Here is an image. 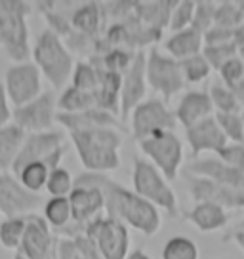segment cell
I'll return each mask as SVG.
<instances>
[{
    "instance_id": "obj_1",
    "label": "cell",
    "mask_w": 244,
    "mask_h": 259,
    "mask_svg": "<svg viewBox=\"0 0 244 259\" xmlns=\"http://www.w3.org/2000/svg\"><path fill=\"white\" fill-rule=\"evenodd\" d=\"M74 187H98L105 198V215L118 219L141 235L153 236L162 227V215L153 204L143 200L134 189L116 183L107 174L82 171L74 178Z\"/></svg>"
},
{
    "instance_id": "obj_2",
    "label": "cell",
    "mask_w": 244,
    "mask_h": 259,
    "mask_svg": "<svg viewBox=\"0 0 244 259\" xmlns=\"http://www.w3.org/2000/svg\"><path fill=\"white\" fill-rule=\"evenodd\" d=\"M71 145L90 174H109L120 168L122 132L113 128H92L69 132Z\"/></svg>"
},
{
    "instance_id": "obj_3",
    "label": "cell",
    "mask_w": 244,
    "mask_h": 259,
    "mask_svg": "<svg viewBox=\"0 0 244 259\" xmlns=\"http://www.w3.org/2000/svg\"><path fill=\"white\" fill-rule=\"evenodd\" d=\"M33 8L27 0H0V50L12 63H25L31 57L27 17Z\"/></svg>"
},
{
    "instance_id": "obj_4",
    "label": "cell",
    "mask_w": 244,
    "mask_h": 259,
    "mask_svg": "<svg viewBox=\"0 0 244 259\" xmlns=\"http://www.w3.org/2000/svg\"><path fill=\"white\" fill-rule=\"evenodd\" d=\"M31 57L33 63L38 67L42 78H46L52 88H67V82L73 76L76 61L63 38H59L54 31L44 29L34 40Z\"/></svg>"
},
{
    "instance_id": "obj_5",
    "label": "cell",
    "mask_w": 244,
    "mask_h": 259,
    "mask_svg": "<svg viewBox=\"0 0 244 259\" xmlns=\"http://www.w3.org/2000/svg\"><path fill=\"white\" fill-rule=\"evenodd\" d=\"M132 164V189L143 200L153 204L156 210L168 213V218L181 215L176 191L170 187V181L156 170L143 156H134Z\"/></svg>"
},
{
    "instance_id": "obj_6",
    "label": "cell",
    "mask_w": 244,
    "mask_h": 259,
    "mask_svg": "<svg viewBox=\"0 0 244 259\" xmlns=\"http://www.w3.org/2000/svg\"><path fill=\"white\" fill-rule=\"evenodd\" d=\"M65 139V132H59V130H50V132H40V134H27L23 147H21V151L17 154L16 162H14L10 171L14 176H17L25 166H29L33 162H44L50 171L59 168L63 156L69 151Z\"/></svg>"
},
{
    "instance_id": "obj_7",
    "label": "cell",
    "mask_w": 244,
    "mask_h": 259,
    "mask_svg": "<svg viewBox=\"0 0 244 259\" xmlns=\"http://www.w3.org/2000/svg\"><path fill=\"white\" fill-rule=\"evenodd\" d=\"M143 158L151 162L168 181L178 179L183 168V141L176 132H156L138 143Z\"/></svg>"
},
{
    "instance_id": "obj_8",
    "label": "cell",
    "mask_w": 244,
    "mask_h": 259,
    "mask_svg": "<svg viewBox=\"0 0 244 259\" xmlns=\"http://www.w3.org/2000/svg\"><path fill=\"white\" fill-rule=\"evenodd\" d=\"M145 74L149 88L166 103L185 88V78L179 61L168 54H162L156 46L145 54Z\"/></svg>"
},
{
    "instance_id": "obj_9",
    "label": "cell",
    "mask_w": 244,
    "mask_h": 259,
    "mask_svg": "<svg viewBox=\"0 0 244 259\" xmlns=\"http://www.w3.org/2000/svg\"><path fill=\"white\" fill-rule=\"evenodd\" d=\"M128 132L136 141L153 136L156 132H176L178 120L170 105L160 97H147L130 114Z\"/></svg>"
},
{
    "instance_id": "obj_10",
    "label": "cell",
    "mask_w": 244,
    "mask_h": 259,
    "mask_svg": "<svg viewBox=\"0 0 244 259\" xmlns=\"http://www.w3.org/2000/svg\"><path fill=\"white\" fill-rule=\"evenodd\" d=\"M84 235L94 238L103 259H128L130 255V231L118 219L103 215L92 221Z\"/></svg>"
},
{
    "instance_id": "obj_11",
    "label": "cell",
    "mask_w": 244,
    "mask_h": 259,
    "mask_svg": "<svg viewBox=\"0 0 244 259\" xmlns=\"http://www.w3.org/2000/svg\"><path fill=\"white\" fill-rule=\"evenodd\" d=\"M57 116V97L54 90H44L31 103L14 107L12 122L25 134H40L54 130Z\"/></svg>"
},
{
    "instance_id": "obj_12",
    "label": "cell",
    "mask_w": 244,
    "mask_h": 259,
    "mask_svg": "<svg viewBox=\"0 0 244 259\" xmlns=\"http://www.w3.org/2000/svg\"><path fill=\"white\" fill-rule=\"evenodd\" d=\"M4 88L8 94L10 103L14 107H21L31 103L33 99L40 96L42 88V74L38 67L33 61L25 63H12L4 74Z\"/></svg>"
},
{
    "instance_id": "obj_13",
    "label": "cell",
    "mask_w": 244,
    "mask_h": 259,
    "mask_svg": "<svg viewBox=\"0 0 244 259\" xmlns=\"http://www.w3.org/2000/svg\"><path fill=\"white\" fill-rule=\"evenodd\" d=\"M42 194L29 193L12 171H0V215H31L44 206Z\"/></svg>"
},
{
    "instance_id": "obj_14",
    "label": "cell",
    "mask_w": 244,
    "mask_h": 259,
    "mask_svg": "<svg viewBox=\"0 0 244 259\" xmlns=\"http://www.w3.org/2000/svg\"><path fill=\"white\" fill-rule=\"evenodd\" d=\"M57 238L54 229L38 213L27 215V229L21 248L17 251L25 253L29 259H56Z\"/></svg>"
},
{
    "instance_id": "obj_15",
    "label": "cell",
    "mask_w": 244,
    "mask_h": 259,
    "mask_svg": "<svg viewBox=\"0 0 244 259\" xmlns=\"http://www.w3.org/2000/svg\"><path fill=\"white\" fill-rule=\"evenodd\" d=\"M147 74H145V54L138 52L132 65L122 74L120 88V120L126 124L132 111L147 99Z\"/></svg>"
},
{
    "instance_id": "obj_16",
    "label": "cell",
    "mask_w": 244,
    "mask_h": 259,
    "mask_svg": "<svg viewBox=\"0 0 244 259\" xmlns=\"http://www.w3.org/2000/svg\"><path fill=\"white\" fill-rule=\"evenodd\" d=\"M185 141L191 147L193 160L200 158V154L204 153H220L221 149L229 143L214 116H208L195 126L185 128Z\"/></svg>"
},
{
    "instance_id": "obj_17",
    "label": "cell",
    "mask_w": 244,
    "mask_h": 259,
    "mask_svg": "<svg viewBox=\"0 0 244 259\" xmlns=\"http://www.w3.org/2000/svg\"><path fill=\"white\" fill-rule=\"evenodd\" d=\"M185 176H195V178L210 179L214 183L227 187H244V171L235 170L221 162L218 156H206V158H195L183 166Z\"/></svg>"
},
{
    "instance_id": "obj_18",
    "label": "cell",
    "mask_w": 244,
    "mask_h": 259,
    "mask_svg": "<svg viewBox=\"0 0 244 259\" xmlns=\"http://www.w3.org/2000/svg\"><path fill=\"white\" fill-rule=\"evenodd\" d=\"M56 124H59L61 128H65L67 132H76V130H92V128H113L118 132H128V126L114 116L109 111H103L99 107L88 109L84 113H57Z\"/></svg>"
},
{
    "instance_id": "obj_19",
    "label": "cell",
    "mask_w": 244,
    "mask_h": 259,
    "mask_svg": "<svg viewBox=\"0 0 244 259\" xmlns=\"http://www.w3.org/2000/svg\"><path fill=\"white\" fill-rule=\"evenodd\" d=\"M107 10L103 2H80L74 4L71 12L73 32L90 40H99L101 32L107 27Z\"/></svg>"
},
{
    "instance_id": "obj_20",
    "label": "cell",
    "mask_w": 244,
    "mask_h": 259,
    "mask_svg": "<svg viewBox=\"0 0 244 259\" xmlns=\"http://www.w3.org/2000/svg\"><path fill=\"white\" fill-rule=\"evenodd\" d=\"M176 120L179 126L191 128L200 120L214 116V107H212L210 96L204 90H187L183 96L178 99L176 107Z\"/></svg>"
},
{
    "instance_id": "obj_21",
    "label": "cell",
    "mask_w": 244,
    "mask_h": 259,
    "mask_svg": "<svg viewBox=\"0 0 244 259\" xmlns=\"http://www.w3.org/2000/svg\"><path fill=\"white\" fill-rule=\"evenodd\" d=\"M183 219H187L191 225L200 233H216L229 225L231 213L223 206L214 202H195L189 210L181 211Z\"/></svg>"
},
{
    "instance_id": "obj_22",
    "label": "cell",
    "mask_w": 244,
    "mask_h": 259,
    "mask_svg": "<svg viewBox=\"0 0 244 259\" xmlns=\"http://www.w3.org/2000/svg\"><path fill=\"white\" fill-rule=\"evenodd\" d=\"M204 48V38L198 31H195L193 27L183 29L179 32H172L168 36V40L164 42V50L166 54L178 61H183L187 57L198 56L202 54Z\"/></svg>"
},
{
    "instance_id": "obj_23",
    "label": "cell",
    "mask_w": 244,
    "mask_h": 259,
    "mask_svg": "<svg viewBox=\"0 0 244 259\" xmlns=\"http://www.w3.org/2000/svg\"><path fill=\"white\" fill-rule=\"evenodd\" d=\"M27 138L23 130L14 122L0 128V171H10Z\"/></svg>"
},
{
    "instance_id": "obj_24",
    "label": "cell",
    "mask_w": 244,
    "mask_h": 259,
    "mask_svg": "<svg viewBox=\"0 0 244 259\" xmlns=\"http://www.w3.org/2000/svg\"><path fill=\"white\" fill-rule=\"evenodd\" d=\"M176 6V0L168 2H136V17L147 27H155L164 31L170 25L172 10Z\"/></svg>"
},
{
    "instance_id": "obj_25",
    "label": "cell",
    "mask_w": 244,
    "mask_h": 259,
    "mask_svg": "<svg viewBox=\"0 0 244 259\" xmlns=\"http://www.w3.org/2000/svg\"><path fill=\"white\" fill-rule=\"evenodd\" d=\"M94 107H98L96 94L74 88L71 84L63 88L61 96L57 97V113H84V111L94 109Z\"/></svg>"
},
{
    "instance_id": "obj_26",
    "label": "cell",
    "mask_w": 244,
    "mask_h": 259,
    "mask_svg": "<svg viewBox=\"0 0 244 259\" xmlns=\"http://www.w3.org/2000/svg\"><path fill=\"white\" fill-rule=\"evenodd\" d=\"M42 218L46 219L54 233H59L73 221V210L69 196H50L42 206Z\"/></svg>"
},
{
    "instance_id": "obj_27",
    "label": "cell",
    "mask_w": 244,
    "mask_h": 259,
    "mask_svg": "<svg viewBox=\"0 0 244 259\" xmlns=\"http://www.w3.org/2000/svg\"><path fill=\"white\" fill-rule=\"evenodd\" d=\"M25 229H27V215L4 218L0 221V246L4 250L17 251L23 242Z\"/></svg>"
},
{
    "instance_id": "obj_28",
    "label": "cell",
    "mask_w": 244,
    "mask_h": 259,
    "mask_svg": "<svg viewBox=\"0 0 244 259\" xmlns=\"http://www.w3.org/2000/svg\"><path fill=\"white\" fill-rule=\"evenodd\" d=\"M208 96H210L214 113H242V105H240L236 92L227 88L225 84H221V82L210 84Z\"/></svg>"
},
{
    "instance_id": "obj_29",
    "label": "cell",
    "mask_w": 244,
    "mask_h": 259,
    "mask_svg": "<svg viewBox=\"0 0 244 259\" xmlns=\"http://www.w3.org/2000/svg\"><path fill=\"white\" fill-rule=\"evenodd\" d=\"M21 185L29 191V193L40 194L42 191H46V183L50 178V170L44 162H33L29 166H25L23 170L16 176Z\"/></svg>"
},
{
    "instance_id": "obj_30",
    "label": "cell",
    "mask_w": 244,
    "mask_h": 259,
    "mask_svg": "<svg viewBox=\"0 0 244 259\" xmlns=\"http://www.w3.org/2000/svg\"><path fill=\"white\" fill-rule=\"evenodd\" d=\"M162 259H200V250L189 236L176 235L164 244Z\"/></svg>"
},
{
    "instance_id": "obj_31",
    "label": "cell",
    "mask_w": 244,
    "mask_h": 259,
    "mask_svg": "<svg viewBox=\"0 0 244 259\" xmlns=\"http://www.w3.org/2000/svg\"><path fill=\"white\" fill-rule=\"evenodd\" d=\"M71 86L84 90V92H90V94H96L99 88V76L96 67L90 63V61H86V59L76 61L73 76H71Z\"/></svg>"
},
{
    "instance_id": "obj_32",
    "label": "cell",
    "mask_w": 244,
    "mask_h": 259,
    "mask_svg": "<svg viewBox=\"0 0 244 259\" xmlns=\"http://www.w3.org/2000/svg\"><path fill=\"white\" fill-rule=\"evenodd\" d=\"M179 65H181V73H183L185 84H202L214 71L202 54L187 57V59L179 61Z\"/></svg>"
},
{
    "instance_id": "obj_33",
    "label": "cell",
    "mask_w": 244,
    "mask_h": 259,
    "mask_svg": "<svg viewBox=\"0 0 244 259\" xmlns=\"http://www.w3.org/2000/svg\"><path fill=\"white\" fill-rule=\"evenodd\" d=\"M244 23V12L240 2H235V0H221L216 6V23L220 27H225V29H231L235 31L238 25Z\"/></svg>"
},
{
    "instance_id": "obj_34",
    "label": "cell",
    "mask_w": 244,
    "mask_h": 259,
    "mask_svg": "<svg viewBox=\"0 0 244 259\" xmlns=\"http://www.w3.org/2000/svg\"><path fill=\"white\" fill-rule=\"evenodd\" d=\"M214 118L229 143H244L242 113H214Z\"/></svg>"
},
{
    "instance_id": "obj_35",
    "label": "cell",
    "mask_w": 244,
    "mask_h": 259,
    "mask_svg": "<svg viewBox=\"0 0 244 259\" xmlns=\"http://www.w3.org/2000/svg\"><path fill=\"white\" fill-rule=\"evenodd\" d=\"M195 6H196L195 0H176V6L172 10L168 29L172 32H179L183 31V29H189L193 25Z\"/></svg>"
},
{
    "instance_id": "obj_36",
    "label": "cell",
    "mask_w": 244,
    "mask_h": 259,
    "mask_svg": "<svg viewBox=\"0 0 244 259\" xmlns=\"http://www.w3.org/2000/svg\"><path fill=\"white\" fill-rule=\"evenodd\" d=\"M74 189V178L71 171L59 166L56 170L50 171L48 183H46V193L50 196H69Z\"/></svg>"
},
{
    "instance_id": "obj_37",
    "label": "cell",
    "mask_w": 244,
    "mask_h": 259,
    "mask_svg": "<svg viewBox=\"0 0 244 259\" xmlns=\"http://www.w3.org/2000/svg\"><path fill=\"white\" fill-rule=\"evenodd\" d=\"M202 56L206 57V61L210 63V67L214 69V71H220L229 59H233V57L238 56V48H236L233 42L214 44V46H204Z\"/></svg>"
},
{
    "instance_id": "obj_38",
    "label": "cell",
    "mask_w": 244,
    "mask_h": 259,
    "mask_svg": "<svg viewBox=\"0 0 244 259\" xmlns=\"http://www.w3.org/2000/svg\"><path fill=\"white\" fill-rule=\"evenodd\" d=\"M138 52H132V50H122V48H113V50H107L103 56H99L101 63L105 69L113 71V73L124 74L126 69L132 65L134 57H136Z\"/></svg>"
},
{
    "instance_id": "obj_39",
    "label": "cell",
    "mask_w": 244,
    "mask_h": 259,
    "mask_svg": "<svg viewBox=\"0 0 244 259\" xmlns=\"http://www.w3.org/2000/svg\"><path fill=\"white\" fill-rule=\"evenodd\" d=\"M216 6L218 2H212V0H198L195 6V17H193V29L198 31L200 34L212 29L216 23Z\"/></svg>"
},
{
    "instance_id": "obj_40",
    "label": "cell",
    "mask_w": 244,
    "mask_h": 259,
    "mask_svg": "<svg viewBox=\"0 0 244 259\" xmlns=\"http://www.w3.org/2000/svg\"><path fill=\"white\" fill-rule=\"evenodd\" d=\"M218 73H220L221 84H225L231 90H236V86L244 78V61L238 56L233 57V59H229L227 63L221 67Z\"/></svg>"
},
{
    "instance_id": "obj_41",
    "label": "cell",
    "mask_w": 244,
    "mask_h": 259,
    "mask_svg": "<svg viewBox=\"0 0 244 259\" xmlns=\"http://www.w3.org/2000/svg\"><path fill=\"white\" fill-rule=\"evenodd\" d=\"M214 156H218L221 162H225L231 168L244 171V143H227Z\"/></svg>"
},
{
    "instance_id": "obj_42",
    "label": "cell",
    "mask_w": 244,
    "mask_h": 259,
    "mask_svg": "<svg viewBox=\"0 0 244 259\" xmlns=\"http://www.w3.org/2000/svg\"><path fill=\"white\" fill-rule=\"evenodd\" d=\"M204 46H214V44H225V42H233V31L220 27V25H214L212 29L202 34Z\"/></svg>"
},
{
    "instance_id": "obj_43",
    "label": "cell",
    "mask_w": 244,
    "mask_h": 259,
    "mask_svg": "<svg viewBox=\"0 0 244 259\" xmlns=\"http://www.w3.org/2000/svg\"><path fill=\"white\" fill-rule=\"evenodd\" d=\"M56 259H84L80 253L78 246L73 238H57V250H56Z\"/></svg>"
},
{
    "instance_id": "obj_44",
    "label": "cell",
    "mask_w": 244,
    "mask_h": 259,
    "mask_svg": "<svg viewBox=\"0 0 244 259\" xmlns=\"http://www.w3.org/2000/svg\"><path fill=\"white\" fill-rule=\"evenodd\" d=\"M76 246H78V250L80 253L84 255V259H103L101 255V251H99L98 244L94 242V238H90L86 235H80V236H74L73 238Z\"/></svg>"
},
{
    "instance_id": "obj_45",
    "label": "cell",
    "mask_w": 244,
    "mask_h": 259,
    "mask_svg": "<svg viewBox=\"0 0 244 259\" xmlns=\"http://www.w3.org/2000/svg\"><path fill=\"white\" fill-rule=\"evenodd\" d=\"M12 116H14V109H12V103H10L4 84L0 82V128L12 124Z\"/></svg>"
},
{
    "instance_id": "obj_46",
    "label": "cell",
    "mask_w": 244,
    "mask_h": 259,
    "mask_svg": "<svg viewBox=\"0 0 244 259\" xmlns=\"http://www.w3.org/2000/svg\"><path fill=\"white\" fill-rule=\"evenodd\" d=\"M223 242H235L244 251V231H229L227 235H223Z\"/></svg>"
},
{
    "instance_id": "obj_47",
    "label": "cell",
    "mask_w": 244,
    "mask_h": 259,
    "mask_svg": "<svg viewBox=\"0 0 244 259\" xmlns=\"http://www.w3.org/2000/svg\"><path fill=\"white\" fill-rule=\"evenodd\" d=\"M233 44H235L236 48H242L244 46V23L238 25L233 31Z\"/></svg>"
},
{
    "instance_id": "obj_48",
    "label": "cell",
    "mask_w": 244,
    "mask_h": 259,
    "mask_svg": "<svg viewBox=\"0 0 244 259\" xmlns=\"http://www.w3.org/2000/svg\"><path fill=\"white\" fill-rule=\"evenodd\" d=\"M128 259H151L149 255L145 253V250H141V248H138V250L130 251V255H128Z\"/></svg>"
},
{
    "instance_id": "obj_49",
    "label": "cell",
    "mask_w": 244,
    "mask_h": 259,
    "mask_svg": "<svg viewBox=\"0 0 244 259\" xmlns=\"http://www.w3.org/2000/svg\"><path fill=\"white\" fill-rule=\"evenodd\" d=\"M236 96H238V99H240V105H242V109H244V78H242V82L236 86Z\"/></svg>"
},
{
    "instance_id": "obj_50",
    "label": "cell",
    "mask_w": 244,
    "mask_h": 259,
    "mask_svg": "<svg viewBox=\"0 0 244 259\" xmlns=\"http://www.w3.org/2000/svg\"><path fill=\"white\" fill-rule=\"evenodd\" d=\"M231 231H244V219H240V221H238V223H236Z\"/></svg>"
},
{
    "instance_id": "obj_51",
    "label": "cell",
    "mask_w": 244,
    "mask_h": 259,
    "mask_svg": "<svg viewBox=\"0 0 244 259\" xmlns=\"http://www.w3.org/2000/svg\"><path fill=\"white\" fill-rule=\"evenodd\" d=\"M12 259H29V257H27L25 253H21V251H16V253H14V257H12Z\"/></svg>"
},
{
    "instance_id": "obj_52",
    "label": "cell",
    "mask_w": 244,
    "mask_h": 259,
    "mask_svg": "<svg viewBox=\"0 0 244 259\" xmlns=\"http://www.w3.org/2000/svg\"><path fill=\"white\" fill-rule=\"evenodd\" d=\"M238 57L244 61V46H242V48H238Z\"/></svg>"
},
{
    "instance_id": "obj_53",
    "label": "cell",
    "mask_w": 244,
    "mask_h": 259,
    "mask_svg": "<svg viewBox=\"0 0 244 259\" xmlns=\"http://www.w3.org/2000/svg\"><path fill=\"white\" fill-rule=\"evenodd\" d=\"M240 6H242V12H244V2H240Z\"/></svg>"
},
{
    "instance_id": "obj_54",
    "label": "cell",
    "mask_w": 244,
    "mask_h": 259,
    "mask_svg": "<svg viewBox=\"0 0 244 259\" xmlns=\"http://www.w3.org/2000/svg\"><path fill=\"white\" fill-rule=\"evenodd\" d=\"M242 120H244V109H242Z\"/></svg>"
},
{
    "instance_id": "obj_55",
    "label": "cell",
    "mask_w": 244,
    "mask_h": 259,
    "mask_svg": "<svg viewBox=\"0 0 244 259\" xmlns=\"http://www.w3.org/2000/svg\"><path fill=\"white\" fill-rule=\"evenodd\" d=\"M221 259H233V257H221Z\"/></svg>"
},
{
    "instance_id": "obj_56",
    "label": "cell",
    "mask_w": 244,
    "mask_h": 259,
    "mask_svg": "<svg viewBox=\"0 0 244 259\" xmlns=\"http://www.w3.org/2000/svg\"><path fill=\"white\" fill-rule=\"evenodd\" d=\"M0 221H2V219H0Z\"/></svg>"
}]
</instances>
